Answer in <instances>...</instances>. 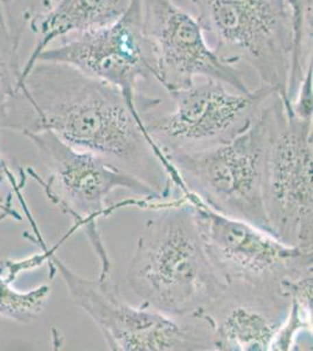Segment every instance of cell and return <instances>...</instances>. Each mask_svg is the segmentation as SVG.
<instances>
[{
    "instance_id": "cell-1",
    "label": "cell",
    "mask_w": 313,
    "mask_h": 351,
    "mask_svg": "<svg viewBox=\"0 0 313 351\" xmlns=\"http://www.w3.org/2000/svg\"><path fill=\"white\" fill-rule=\"evenodd\" d=\"M21 99L10 132L48 130L73 148L92 152L170 196L186 190L178 172L155 145L140 112L119 89L68 64L38 61L20 84Z\"/></svg>"
},
{
    "instance_id": "cell-2",
    "label": "cell",
    "mask_w": 313,
    "mask_h": 351,
    "mask_svg": "<svg viewBox=\"0 0 313 351\" xmlns=\"http://www.w3.org/2000/svg\"><path fill=\"white\" fill-rule=\"evenodd\" d=\"M144 223L127 271L143 304L175 319H200L226 291L210 263L193 205L184 196Z\"/></svg>"
},
{
    "instance_id": "cell-3",
    "label": "cell",
    "mask_w": 313,
    "mask_h": 351,
    "mask_svg": "<svg viewBox=\"0 0 313 351\" xmlns=\"http://www.w3.org/2000/svg\"><path fill=\"white\" fill-rule=\"evenodd\" d=\"M31 228L32 234L24 232L25 238L46 252L51 278H62L74 304L95 322L110 350H214L212 331L203 319H175L144 304L134 307L110 278L87 279L56 256L67 236L51 247L38 223Z\"/></svg>"
},
{
    "instance_id": "cell-4",
    "label": "cell",
    "mask_w": 313,
    "mask_h": 351,
    "mask_svg": "<svg viewBox=\"0 0 313 351\" xmlns=\"http://www.w3.org/2000/svg\"><path fill=\"white\" fill-rule=\"evenodd\" d=\"M26 137L36 148L46 177L36 169H25L27 177L38 183L48 200L71 217L77 230H84L99 263L97 278H109L110 256L97 228L101 217L109 216L111 208L105 200L116 190H124L152 205L163 203L160 192L138 177L124 171L101 156L73 148L48 130L29 132Z\"/></svg>"
},
{
    "instance_id": "cell-5",
    "label": "cell",
    "mask_w": 313,
    "mask_h": 351,
    "mask_svg": "<svg viewBox=\"0 0 313 351\" xmlns=\"http://www.w3.org/2000/svg\"><path fill=\"white\" fill-rule=\"evenodd\" d=\"M199 24L226 64L247 62L261 86L286 104L295 46L294 16L288 0H190Z\"/></svg>"
},
{
    "instance_id": "cell-6",
    "label": "cell",
    "mask_w": 313,
    "mask_h": 351,
    "mask_svg": "<svg viewBox=\"0 0 313 351\" xmlns=\"http://www.w3.org/2000/svg\"><path fill=\"white\" fill-rule=\"evenodd\" d=\"M268 145L269 117L264 104L249 127L234 140L166 158L187 192L213 211L271 233L263 202Z\"/></svg>"
},
{
    "instance_id": "cell-7",
    "label": "cell",
    "mask_w": 313,
    "mask_h": 351,
    "mask_svg": "<svg viewBox=\"0 0 313 351\" xmlns=\"http://www.w3.org/2000/svg\"><path fill=\"white\" fill-rule=\"evenodd\" d=\"M184 197L193 205L207 256L227 286L288 298V281L312 276V247L283 243L251 223L223 216L190 192Z\"/></svg>"
},
{
    "instance_id": "cell-8",
    "label": "cell",
    "mask_w": 313,
    "mask_h": 351,
    "mask_svg": "<svg viewBox=\"0 0 313 351\" xmlns=\"http://www.w3.org/2000/svg\"><path fill=\"white\" fill-rule=\"evenodd\" d=\"M263 202L273 236L294 246L312 247V120L295 114L273 93Z\"/></svg>"
},
{
    "instance_id": "cell-9",
    "label": "cell",
    "mask_w": 313,
    "mask_h": 351,
    "mask_svg": "<svg viewBox=\"0 0 313 351\" xmlns=\"http://www.w3.org/2000/svg\"><path fill=\"white\" fill-rule=\"evenodd\" d=\"M203 80L170 94L175 102L171 114L144 120L147 134L165 157L201 152L234 140L274 93L264 86L241 93L221 81Z\"/></svg>"
},
{
    "instance_id": "cell-10",
    "label": "cell",
    "mask_w": 313,
    "mask_h": 351,
    "mask_svg": "<svg viewBox=\"0 0 313 351\" xmlns=\"http://www.w3.org/2000/svg\"><path fill=\"white\" fill-rule=\"evenodd\" d=\"M140 5L153 77L168 94L190 87L198 79L221 81L238 92H251L241 73L210 47L197 18L173 0H140Z\"/></svg>"
},
{
    "instance_id": "cell-11",
    "label": "cell",
    "mask_w": 313,
    "mask_h": 351,
    "mask_svg": "<svg viewBox=\"0 0 313 351\" xmlns=\"http://www.w3.org/2000/svg\"><path fill=\"white\" fill-rule=\"evenodd\" d=\"M38 61L68 64L114 86L139 112L137 86L153 77L140 0H131L127 12L110 26L62 36L46 48Z\"/></svg>"
},
{
    "instance_id": "cell-12",
    "label": "cell",
    "mask_w": 313,
    "mask_h": 351,
    "mask_svg": "<svg viewBox=\"0 0 313 351\" xmlns=\"http://www.w3.org/2000/svg\"><path fill=\"white\" fill-rule=\"evenodd\" d=\"M290 304L284 296L227 286L200 319L212 331L214 350H271Z\"/></svg>"
},
{
    "instance_id": "cell-13",
    "label": "cell",
    "mask_w": 313,
    "mask_h": 351,
    "mask_svg": "<svg viewBox=\"0 0 313 351\" xmlns=\"http://www.w3.org/2000/svg\"><path fill=\"white\" fill-rule=\"evenodd\" d=\"M131 0H56L46 14L29 29L36 36L32 52L21 67V81L32 69L38 56L62 36L107 27L118 21Z\"/></svg>"
},
{
    "instance_id": "cell-14",
    "label": "cell",
    "mask_w": 313,
    "mask_h": 351,
    "mask_svg": "<svg viewBox=\"0 0 313 351\" xmlns=\"http://www.w3.org/2000/svg\"><path fill=\"white\" fill-rule=\"evenodd\" d=\"M14 280L6 271L4 276L0 273V317L18 324H31L45 311L52 288L41 285L31 291H18L12 286Z\"/></svg>"
},
{
    "instance_id": "cell-15",
    "label": "cell",
    "mask_w": 313,
    "mask_h": 351,
    "mask_svg": "<svg viewBox=\"0 0 313 351\" xmlns=\"http://www.w3.org/2000/svg\"><path fill=\"white\" fill-rule=\"evenodd\" d=\"M19 48L10 32L0 5V135L5 132L8 114L21 84Z\"/></svg>"
},
{
    "instance_id": "cell-16",
    "label": "cell",
    "mask_w": 313,
    "mask_h": 351,
    "mask_svg": "<svg viewBox=\"0 0 313 351\" xmlns=\"http://www.w3.org/2000/svg\"><path fill=\"white\" fill-rule=\"evenodd\" d=\"M294 16L295 46L288 99L292 100L305 71L304 48L312 39V0H288ZM309 62V61H308Z\"/></svg>"
},
{
    "instance_id": "cell-17",
    "label": "cell",
    "mask_w": 313,
    "mask_h": 351,
    "mask_svg": "<svg viewBox=\"0 0 313 351\" xmlns=\"http://www.w3.org/2000/svg\"><path fill=\"white\" fill-rule=\"evenodd\" d=\"M56 0H0L10 32L20 49L25 32L55 4Z\"/></svg>"
},
{
    "instance_id": "cell-18",
    "label": "cell",
    "mask_w": 313,
    "mask_h": 351,
    "mask_svg": "<svg viewBox=\"0 0 313 351\" xmlns=\"http://www.w3.org/2000/svg\"><path fill=\"white\" fill-rule=\"evenodd\" d=\"M19 171V170H18ZM20 180L13 173L4 156L0 155V223L6 219L20 221L23 216L16 210L13 200L16 198V184Z\"/></svg>"
},
{
    "instance_id": "cell-19",
    "label": "cell",
    "mask_w": 313,
    "mask_h": 351,
    "mask_svg": "<svg viewBox=\"0 0 313 351\" xmlns=\"http://www.w3.org/2000/svg\"><path fill=\"white\" fill-rule=\"evenodd\" d=\"M291 108L301 119L312 120V59L306 64L304 75L291 101Z\"/></svg>"
}]
</instances>
